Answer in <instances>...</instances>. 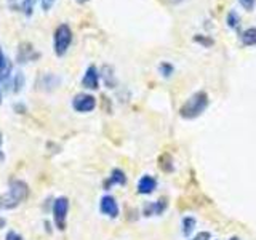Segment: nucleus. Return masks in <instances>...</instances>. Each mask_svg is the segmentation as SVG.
<instances>
[{"label": "nucleus", "mask_w": 256, "mask_h": 240, "mask_svg": "<svg viewBox=\"0 0 256 240\" xmlns=\"http://www.w3.org/2000/svg\"><path fill=\"white\" fill-rule=\"evenodd\" d=\"M208 104H210V98H208V93L200 90L196 92L192 96L186 100V102L180 108V116L186 120H194L200 117L206 110Z\"/></svg>", "instance_id": "f257e3e1"}, {"label": "nucleus", "mask_w": 256, "mask_h": 240, "mask_svg": "<svg viewBox=\"0 0 256 240\" xmlns=\"http://www.w3.org/2000/svg\"><path fill=\"white\" fill-rule=\"evenodd\" d=\"M72 40H74V32H72V28L69 24L68 22L58 24L53 32V53L58 58L66 56L68 52L70 50Z\"/></svg>", "instance_id": "f03ea898"}, {"label": "nucleus", "mask_w": 256, "mask_h": 240, "mask_svg": "<svg viewBox=\"0 0 256 240\" xmlns=\"http://www.w3.org/2000/svg\"><path fill=\"white\" fill-rule=\"evenodd\" d=\"M69 198L66 196H60L53 200L52 204V214H53V224L58 230H66L68 226V214H69Z\"/></svg>", "instance_id": "7ed1b4c3"}, {"label": "nucleus", "mask_w": 256, "mask_h": 240, "mask_svg": "<svg viewBox=\"0 0 256 240\" xmlns=\"http://www.w3.org/2000/svg\"><path fill=\"white\" fill-rule=\"evenodd\" d=\"M70 106L76 112H78V114H90V112H93L96 106H98V101H96V98L92 93L80 92L74 94V98L70 101Z\"/></svg>", "instance_id": "20e7f679"}, {"label": "nucleus", "mask_w": 256, "mask_h": 240, "mask_svg": "<svg viewBox=\"0 0 256 240\" xmlns=\"http://www.w3.org/2000/svg\"><path fill=\"white\" fill-rule=\"evenodd\" d=\"M40 56H42V53H40L30 42H21L18 45V50H16V62L24 66V64L38 61Z\"/></svg>", "instance_id": "39448f33"}, {"label": "nucleus", "mask_w": 256, "mask_h": 240, "mask_svg": "<svg viewBox=\"0 0 256 240\" xmlns=\"http://www.w3.org/2000/svg\"><path fill=\"white\" fill-rule=\"evenodd\" d=\"M61 82L62 78L58 74H54V72H40L36 80V86L40 92L52 93L61 85Z\"/></svg>", "instance_id": "423d86ee"}, {"label": "nucleus", "mask_w": 256, "mask_h": 240, "mask_svg": "<svg viewBox=\"0 0 256 240\" xmlns=\"http://www.w3.org/2000/svg\"><path fill=\"white\" fill-rule=\"evenodd\" d=\"M8 194L21 205L22 202H26L30 194L29 184L20 178H13V180H10V182H8Z\"/></svg>", "instance_id": "0eeeda50"}, {"label": "nucleus", "mask_w": 256, "mask_h": 240, "mask_svg": "<svg viewBox=\"0 0 256 240\" xmlns=\"http://www.w3.org/2000/svg\"><path fill=\"white\" fill-rule=\"evenodd\" d=\"M12 76H13L12 60L6 56V53L4 52V48L0 46V85H2V88L6 92L10 90Z\"/></svg>", "instance_id": "6e6552de"}, {"label": "nucleus", "mask_w": 256, "mask_h": 240, "mask_svg": "<svg viewBox=\"0 0 256 240\" xmlns=\"http://www.w3.org/2000/svg\"><path fill=\"white\" fill-rule=\"evenodd\" d=\"M80 84L85 88V90H98L100 88V84H101V76H100V69L94 66V64H90L85 72L82 76V80H80Z\"/></svg>", "instance_id": "1a4fd4ad"}, {"label": "nucleus", "mask_w": 256, "mask_h": 240, "mask_svg": "<svg viewBox=\"0 0 256 240\" xmlns=\"http://www.w3.org/2000/svg\"><path fill=\"white\" fill-rule=\"evenodd\" d=\"M100 212H101V214L108 216V218H112V220L118 218V214H120V206H118V204H117L116 197H114V196H110V194L102 196L101 200H100Z\"/></svg>", "instance_id": "9d476101"}, {"label": "nucleus", "mask_w": 256, "mask_h": 240, "mask_svg": "<svg viewBox=\"0 0 256 240\" xmlns=\"http://www.w3.org/2000/svg\"><path fill=\"white\" fill-rule=\"evenodd\" d=\"M126 184V174L124 170H120V168H114V170L110 172L109 178L104 181V190H109L112 186H125Z\"/></svg>", "instance_id": "9b49d317"}, {"label": "nucleus", "mask_w": 256, "mask_h": 240, "mask_svg": "<svg viewBox=\"0 0 256 240\" xmlns=\"http://www.w3.org/2000/svg\"><path fill=\"white\" fill-rule=\"evenodd\" d=\"M157 189V180L152 174H142L138 181V194L149 196Z\"/></svg>", "instance_id": "f8f14e48"}, {"label": "nucleus", "mask_w": 256, "mask_h": 240, "mask_svg": "<svg viewBox=\"0 0 256 240\" xmlns=\"http://www.w3.org/2000/svg\"><path fill=\"white\" fill-rule=\"evenodd\" d=\"M168 206V202L165 198H158L157 202H149L144 205L142 208V214L144 216H160Z\"/></svg>", "instance_id": "ddd939ff"}, {"label": "nucleus", "mask_w": 256, "mask_h": 240, "mask_svg": "<svg viewBox=\"0 0 256 240\" xmlns=\"http://www.w3.org/2000/svg\"><path fill=\"white\" fill-rule=\"evenodd\" d=\"M100 76L104 80V85H106L108 88H116L117 86V77H116L114 68L109 66V64H104V66L100 69Z\"/></svg>", "instance_id": "4468645a"}, {"label": "nucleus", "mask_w": 256, "mask_h": 240, "mask_svg": "<svg viewBox=\"0 0 256 240\" xmlns=\"http://www.w3.org/2000/svg\"><path fill=\"white\" fill-rule=\"evenodd\" d=\"M238 42L244 46H256V28H246L240 32Z\"/></svg>", "instance_id": "2eb2a0df"}, {"label": "nucleus", "mask_w": 256, "mask_h": 240, "mask_svg": "<svg viewBox=\"0 0 256 240\" xmlns=\"http://www.w3.org/2000/svg\"><path fill=\"white\" fill-rule=\"evenodd\" d=\"M24 86H26V76H24L21 70L13 72V76H12V84H10V90H12L14 94H20V93L24 90Z\"/></svg>", "instance_id": "dca6fc26"}, {"label": "nucleus", "mask_w": 256, "mask_h": 240, "mask_svg": "<svg viewBox=\"0 0 256 240\" xmlns=\"http://www.w3.org/2000/svg\"><path fill=\"white\" fill-rule=\"evenodd\" d=\"M20 204L16 202V200L5 192V194H0V212H10V210H14V208H18Z\"/></svg>", "instance_id": "f3484780"}, {"label": "nucleus", "mask_w": 256, "mask_h": 240, "mask_svg": "<svg viewBox=\"0 0 256 240\" xmlns=\"http://www.w3.org/2000/svg\"><path fill=\"white\" fill-rule=\"evenodd\" d=\"M226 26L230 30H238L240 26H242V18H240V14L236 10H230L226 14Z\"/></svg>", "instance_id": "a211bd4d"}, {"label": "nucleus", "mask_w": 256, "mask_h": 240, "mask_svg": "<svg viewBox=\"0 0 256 240\" xmlns=\"http://www.w3.org/2000/svg\"><path fill=\"white\" fill-rule=\"evenodd\" d=\"M157 70L164 78H170V77H173L176 68H174V64L170 62V61H162V62H158Z\"/></svg>", "instance_id": "6ab92c4d"}, {"label": "nucleus", "mask_w": 256, "mask_h": 240, "mask_svg": "<svg viewBox=\"0 0 256 240\" xmlns=\"http://www.w3.org/2000/svg\"><path fill=\"white\" fill-rule=\"evenodd\" d=\"M192 40H194V44L200 45L202 48H212V46H214V38L212 36H208V34H194Z\"/></svg>", "instance_id": "aec40b11"}, {"label": "nucleus", "mask_w": 256, "mask_h": 240, "mask_svg": "<svg viewBox=\"0 0 256 240\" xmlns=\"http://www.w3.org/2000/svg\"><path fill=\"white\" fill-rule=\"evenodd\" d=\"M196 224H197V221H196L194 216H186V218H182V222H181L182 234L186 237H189L192 234V230L196 229Z\"/></svg>", "instance_id": "412c9836"}, {"label": "nucleus", "mask_w": 256, "mask_h": 240, "mask_svg": "<svg viewBox=\"0 0 256 240\" xmlns=\"http://www.w3.org/2000/svg\"><path fill=\"white\" fill-rule=\"evenodd\" d=\"M36 4L37 0H21V13L26 16V18H32L36 10Z\"/></svg>", "instance_id": "4be33fe9"}, {"label": "nucleus", "mask_w": 256, "mask_h": 240, "mask_svg": "<svg viewBox=\"0 0 256 240\" xmlns=\"http://www.w3.org/2000/svg\"><path fill=\"white\" fill-rule=\"evenodd\" d=\"M238 4L242 5L245 12H253V8L256 5V0H238Z\"/></svg>", "instance_id": "5701e85b"}, {"label": "nucleus", "mask_w": 256, "mask_h": 240, "mask_svg": "<svg viewBox=\"0 0 256 240\" xmlns=\"http://www.w3.org/2000/svg\"><path fill=\"white\" fill-rule=\"evenodd\" d=\"M6 5L12 12H21V0H6Z\"/></svg>", "instance_id": "b1692460"}, {"label": "nucleus", "mask_w": 256, "mask_h": 240, "mask_svg": "<svg viewBox=\"0 0 256 240\" xmlns=\"http://www.w3.org/2000/svg\"><path fill=\"white\" fill-rule=\"evenodd\" d=\"M56 4V0H40V6L45 13H48L53 8V5Z\"/></svg>", "instance_id": "393cba45"}, {"label": "nucleus", "mask_w": 256, "mask_h": 240, "mask_svg": "<svg viewBox=\"0 0 256 240\" xmlns=\"http://www.w3.org/2000/svg\"><path fill=\"white\" fill-rule=\"evenodd\" d=\"M5 240H24V237L16 230H8L5 234Z\"/></svg>", "instance_id": "a878e982"}, {"label": "nucleus", "mask_w": 256, "mask_h": 240, "mask_svg": "<svg viewBox=\"0 0 256 240\" xmlns=\"http://www.w3.org/2000/svg\"><path fill=\"white\" fill-rule=\"evenodd\" d=\"M13 110L16 112V114H26V112H28V108H26V104H24V102H14L13 104Z\"/></svg>", "instance_id": "bb28decb"}, {"label": "nucleus", "mask_w": 256, "mask_h": 240, "mask_svg": "<svg viewBox=\"0 0 256 240\" xmlns=\"http://www.w3.org/2000/svg\"><path fill=\"white\" fill-rule=\"evenodd\" d=\"M0 162H5V150H4V133L0 132Z\"/></svg>", "instance_id": "cd10ccee"}, {"label": "nucleus", "mask_w": 256, "mask_h": 240, "mask_svg": "<svg viewBox=\"0 0 256 240\" xmlns=\"http://www.w3.org/2000/svg\"><path fill=\"white\" fill-rule=\"evenodd\" d=\"M210 232H198L196 237H192L190 240H210Z\"/></svg>", "instance_id": "c85d7f7f"}, {"label": "nucleus", "mask_w": 256, "mask_h": 240, "mask_svg": "<svg viewBox=\"0 0 256 240\" xmlns=\"http://www.w3.org/2000/svg\"><path fill=\"white\" fill-rule=\"evenodd\" d=\"M6 228V218H4V216H0V230Z\"/></svg>", "instance_id": "c756f323"}, {"label": "nucleus", "mask_w": 256, "mask_h": 240, "mask_svg": "<svg viewBox=\"0 0 256 240\" xmlns=\"http://www.w3.org/2000/svg\"><path fill=\"white\" fill-rule=\"evenodd\" d=\"M172 5H180V4H182V2H186V0H168Z\"/></svg>", "instance_id": "7c9ffc66"}, {"label": "nucleus", "mask_w": 256, "mask_h": 240, "mask_svg": "<svg viewBox=\"0 0 256 240\" xmlns=\"http://www.w3.org/2000/svg\"><path fill=\"white\" fill-rule=\"evenodd\" d=\"M77 4H80V5H84V4H86V2H90V0H76Z\"/></svg>", "instance_id": "2f4dec72"}, {"label": "nucleus", "mask_w": 256, "mask_h": 240, "mask_svg": "<svg viewBox=\"0 0 256 240\" xmlns=\"http://www.w3.org/2000/svg\"><path fill=\"white\" fill-rule=\"evenodd\" d=\"M2 93H4V88H2V85H0V104H2Z\"/></svg>", "instance_id": "473e14b6"}, {"label": "nucleus", "mask_w": 256, "mask_h": 240, "mask_svg": "<svg viewBox=\"0 0 256 240\" xmlns=\"http://www.w3.org/2000/svg\"><path fill=\"white\" fill-rule=\"evenodd\" d=\"M229 240H240V238H238V237H230Z\"/></svg>", "instance_id": "72a5a7b5"}]
</instances>
